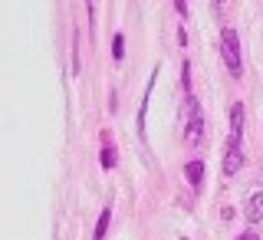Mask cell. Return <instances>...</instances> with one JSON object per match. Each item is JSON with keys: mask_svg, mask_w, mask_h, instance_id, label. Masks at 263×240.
<instances>
[{"mask_svg": "<svg viewBox=\"0 0 263 240\" xmlns=\"http://www.w3.org/2000/svg\"><path fill=\"white\" fill-rule=\"evenodd\" d=\"M112 53H115V60H122V53H125V43H122V36L112 40Z\"/></svg>", "mask_w": 263, "mask_h": 240, "instance_id": "cell-9", "label": "cell"}, {"mask_svg": "<svg viewBox=\"0 0 263 240\" xmlns=\"http://www.w3.org/2000/svg\"><path fill=\"white\" fill-rule=\"evenodd\" d=\"M184 171H187V181H191L194 188L201 184V178H204V164H201V161H191V164H187Z\"/></svg>", "mask_w": 263, "mask_h": 240, "instance_id": "cell-6", "label": "cell"}, {"mask_svg": "<svg viewBox=\"0 0 263 240\" xmlns=\"http://www.w3.org/2000/svg\"><path fill=\"white\" fill-rule=\"evenodd\" d=\"M220 53H224V63L230 69V76H240L243 72V60H240V36H237V30H224L220 33Z\"/></svg>", "mask_w": 263, "mask_h": 240, "instance_id": "cell-2", "label": "cell"}, {"mask_svg": "<svg viewBox=\"0 0 263 240\" xmlns=\"http://www.w3.org/2000/svg\"><path fill=\"white\" fill-rule=\"evenodd\" d=\"M237 240H257V234H250V230H247V234H240Z\"/></svg>", "mask_w": 263, "mask_h": 240, "instance_id": "cell-10", "label": "cell"}, {"mask_svg": "<svg viewBox=\"0 0 263 240\" xmlns=\"http://www.w3.org/2000/svg\"><path fill=\"white\" fill-rule=\"evenodd\" d=\"M247 220H250V224L263 220V191L250 194V204H247Z\"/></svg>", "mask_w": 263, "mask_h": 240, "instance_id": "cell-5", "label": "cell"}, {"mask_svg": "<svg viewBox=\"0 0 263 240\" xmlns=\"http://www.w3.org/2000/svg\"><path fill=\"white\" fill-rule=\"evenodd\" d=\"M240 164H243L240 142H234V138H230V142H227V148H224V175H227V178H234L237 171H240Z\"/></svg>", "mask_w": 263, "mask_h": 240, "instance_id": "cell-3", "label": "cell"}, {"mask_svg": "<svg viewBox=\"0 0 263 240\" xmlns=\"http://www.w3.org/2000/svg\"><path fill=\"white\" fill-rule=\"evenodd\" d=\"M240 132H243V105L237 102L234 109H230V138L240 142Z\"/></svg>", "mask_w": 263, "mask_h": 240, "instance_id": "cell-4", "label": "cell"}, {"mask_svg": "<svg viewBox=\"0 0 263 240\" xmlns=\"http://www.w3.org/2000/svg\"><path fill=\"white\" fill-rule=\"evenodd\" d=\"M109 220H112V214H109V208H105L102 214H99V224H96V237H92V240H102V237H105V230H109Z\"/></svg>", "mask_w": 263, "mask_h": 240, "instance_id": "cell-7", "label": "cell"}, {"mask_svg": "<svg viewBox=\"0 0 263 240\" xmlns=\"http://www.w3.org/2000/svg\"><path fill=\"white\" fill-rule=\"evenodd\" d=\"M184 138H187V145H201V138H204V115H201V102H197L194 96H187L184 99Z\"/></svg>", "mask_w": 263, "mask_h": 240, "instance_id": "cell-1", "label": "cell"}, {"mask_svg": "<svg viewBox=\"0 0 263 240\" xmlns=\"http://www.w3.org/2000/svg\"><path fill=\"white\" fill-rule=\"evenodd\" d=\"M102 168H115V148L112 145L102 148Z\"/></svg>", "mask_w": 263, "mask_h": 240, "instance_id": "cell-8", "label": "cell"}]
</instances>
